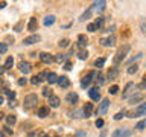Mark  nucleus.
<instances>
[{
	"label": "nucleus",
	"instance_id": "nucleus-1",
	"mask_svg": "<svg viewBox=\"0 0 146 137\" xmlns=\"http://www.w3.org/2000/svg\"><path fill=\"white\" fill-rule=\"evenodd\" d=\"M131 50V46L129 44H123L120 49L117 50V53L114 55V58H113V63H114V66H117V64H120L123 59L126 58V55H128V52Z\"/></svg>",
	"mask_w": 146,
	"mask_h": 137
},
{
	"label": "nucleus",
	"instance_id": "nucleus-2",
	"mask_svg": "<svg viewBox=\"0 0 146 137\" xmlns=\"http://www.w3.org/2000/svg\"><path fill=\"white\" fill-rule=\"evenodd\" d=\"M137 90H139V87H137L135 84H132V82H129V84H126L125 90H123V93H122V98H123V99H128L129 96H134Z\"/></svg>",
	"mask_w": 146,
	"mask_h": 137
},
{
	"label": "nucleus",
	"instance_id": "nucleus-3",
	"mask_svg": "<svg viewBox=\"0 0 146 137\" xmlns=\"http://www.w3.org/2000/svg\"><path fill=\"white\" fill-rule=\"evenodd\" d=\"M36 104H38V96L36 94H27L25 98V100H23L25 108H34Z\"/></svg>",
	"mask_w": 146,
	"mask_h": 137
},
{
	"label": "nucleus",
	"instance_id": "nucleus-4",
	"mask_svg": "<svg viewBox=\"0 0 146 137\" xmlns=\"http://www.w3.org/2000/svg\"><path fill=\"white\" fill-rule=\"evenodd\" d=\"M140 116H146V102L145 104H140L139 107L134 110V111L129 113V116H128V117L134 119V117H140Z\"/></svg>",
	"mask_w": 146,
	"mask_h": 137
},
{
	"label": "nucleus",
	"instance_id": "nucleus-5",
	"mask_svg": "<svg viewBox=\"0 0 146 137\" xmlns=\"http://www.w3.org/2000/svg\"><path fill=\"white\" fill-rule=\"evenodd\" d=\"M100 44L105 46V47H113V46L116 44V37L110 35V37H107V38H102L100 40Z\"/></svg>",
	"mask_w": 146,
	"mask_h": 137
},
{
	"label": "nucleus",
	"instance_id": "nucleus-6",
	"mask_svg": "<svg viewBox=\"0 0 146 137\" xmlns=\"http://www.w3.org/2000/svg\"><path fill=\"white\" fill-rule=\"evenodd\" d=\"M41 40V37L38 34H34V35H29V37H26L25 40H23V43L27 44V46H31V44H35V43H38V41Z\"/></svg>",
	"mask_w": 146,
	"mask_h": 137
},
{
	"label": "nucleus",
	"instance_id": "nucleus-7",
	"mask_svg": "<svg viewBox=\"0 0 146 137\" xmlns=\"http://www.w3.org/2000/svg\"><path fill=\"white\" fill-rule=\"evenodd\" d=\"M108 107H110V99H102V102H100V105H99V108H98V111L96 113H99V114H105L107 113V110H108Z\"/></svg>",
	"mask_w": 146,
	"mask_h": 137
},
{
	"label": "nucleus",
	"instance_id": "nucleus-8",
	"mask_svg": "<svg viewBox=\"0 0 146 137\" xmlns=\"http://www.w3.org/2000/svg\"><path fill=\"white\" fill-rule=\"evenodd\" d=\"M18 70H20L21 73H25V75H27V73L32 70V67H31V64H29V63L21 61L20 64H18Z\"/></svg>",
	"mask_w": 146,
	"mask_h": 137
},
{
	"label": "nucleus",
	"instance_id": "nucleus-9",
	"mask_svg": "<svg viewBox=\"0 0 146 137\" xmlns=\"http://www.w3.org/2000/svg\"><path fill=\"white\" fill-rule=\"evenodd\" d=\"M88 94H90V98H91V100H98L100 99V93H99V87H93V88H90V91H88Z\"/></svg>",
	"mask_w": 146,
	"mask_h": 137
},
{
	"label": "nucleus",
	"instance_id": "nucleus-10",
	"mask_svg": "<svg viewBox=\"0 0 146 137\" xmlns=\"http://www.w3.org/2000/svg\"><path fill=\"white\" fill-rule=\"evenodd\" d=\"M59 104H61V99H59L58 96H55V94L49 96V105H50L52 108H58Z\"/></svg>",
	"mask_w": 146,
	"mask_h": 137
},
{
	"label": "nucleus",
	"instance_id": "nucleus-11",
	"mask_svg": "<svg viewBox=\"0 0 146 137\" xmlns=\"http://www.w3.org/2000/svg\"><path fill=\"white\" fill-rule=\"evenodd\" d=\"M40 59H41L44 64H50L52 61H55L53 57H52L50 53H47V52H41V53H40Z\"/></svg>",
	"mask_w": 146,
	"mask_h": 137
},
{
	"label": "nucleus",
	"instance_id": "nucleus-12",
	"mask_svg": "<svg viewBox=\"0 0 146 137\" xmlns=\"http://www.w3.org/2000/svg\"><path fill=\"white\" fill-rule=\"evenodd\" d=\"M93 111H94V107H93V104H85L84 110H82V114H84L85 117H90L91 114H93Z\"/></svg>",
	"mask_w": 146,
	"mask_h": 137
},
{
	"label": "nucleus",
	"instance_id": "nucleus-13",
	"mask_svg": "<svg viewBox=\"0 0 146 137\" xmlns=\"http://www.w3.org/2000/svg\"><path fill=\"white\" fill-rule=\"evenodd\" d=\"M105 6H107V2L99 0V2H94V3H93V8H91V9H96L98 12H102L104 9H105Z\"/></svg>",
	"mask_w": 146,
	"mask_h": 137
},
{
	"label": "nucleus",
	"instance_id": "nucleus-14",
	"mask_svg": "<svg viewBox=\"0 0 146 137\" xmlns=\"http://www.w3.org/2000/svg\"><path fill=\"white\" fill-rule=\"evenodd\" d=\"M145 99V94L143 93H137V94H134V96H131L129 98V104H139V102H141V100Z\"/></svg>",
	"mask_w": 146,
	"mask_h": 137
},
{
	"label": "nucleus",
	"instance_id": "nucleus-15",
	"mask_svg": "<svg viewBox=\"0 0 146 137\" xmlns=\"http://www.w3.org/2000/svg\"><path fill=\"white\" fill-rule=\"evenodd\" d=\"M58 84L61 88H67V87L70 85V79H68L67 76H61V78H58Z\"/></svg>",
	"mask_w": 146,
	"mask_h": 137
},
{
	"label": "nucleus",
	"instance_id": "nucleus-16",
	"mask_svg": "<svg viewBox=\"0 0 146 137\" xmlns=\"http://www.w3.org/2000/svg\"><path fill=\"white\" fill-rule=\"evenodd\" d=\"M36 27H38V21H36L35 17H32L29 20V23H27V31L34 32V31H36Z\"/></svg>",
	"mask_w": 146,
	"mask_h": 137
},
{
	"label": "nucleus",
	"instance_id": "nucleus-17",
	"mask_svg": "<svg viewBox=\"0 0 146 137\" xmlns=\"http://www.w3.org/2000/svg\"><path fill=\"white\" fill-rule=\"evenodd\" d=\"M78 44H79V47H85V46L88 44V38H87L84 34L78 35Z\"/></svg>",
	"mask_w": 146,
	"mask_h": 137
},
{
	"label": "nucleus",
	"instance_id": "nucleus-18",
	"mask_svg": "<svg viewBox=\"0 0 146 137\" xmlns=\"http://www.w3.org/2000/svg\"><path fill=\"white\" fill-rule=\"evenodd\" d=\"M66 100H67L68 104H75L76 100H78V94H76V93H73V91H70V93H67Z\"/></svg>",
	"mask_w": 146,
	"mask_h": 137
},
{
	"label": "nucleus",
	"instance_id": "nucleus-19",
	"mask_svg": "<svg viewBox=\"0 0 146 137\" xmlns=\"http://www.w3.org/2000/svg\"><path fill=\"white\" fill-rule=\"evenodd\" d=\"M117 73H119L117 67H111V68L108 70V73H107V78H108V79H116Z\"/></svg>",
	"mask_w": 146,
	"mask_h": 137
},
{
	"label": "nucleus",
	"instance_id": "nucleus-20",
	"mask_svg": "<svg viewBox=\"0 0 146 137\" xmlns=\"http://www.w3.org/2000/svg\"><path fill=\"white\" fill-rule=\"evenodd\" d=\"M47 116H49V107H40V110H38V117L44 119V117H47Z\"/></svg>",
	"mask_w": 146,
	"mask_h": 137
},
{
	"label": "nucleus",
	"instance_id": "nucleus-21",
	"mask_svg": "<svg viewBox=\"0 0 146 137\" xmlns=\"http://www.w3.org/2000/svg\"><path fill=\"white\" fill-rule=\"evenodd\" d=\"M15 122H17V117L14 116V114H8V116H6V125L8 126L15 125Z\"/></svg>",
	"mask_w": 146,
	"mask_h": 137
},
{
	"label": "nucleus",
	"instance_id": "nucleus-22",
	"mask_svg": "<svg viewBox=\"0 0 146 137\" xmlns=\"http://www.w3.org/2000/svg\"><path fill=\"white\" fill-rule=\"evenodd\" d=\"M12 66H14V58L12 57H8L6 58V61H5V70H9V68H12Z\"/></svg>",
	"mask_w": 146,
	"mask_h": 137
},
{
	"label": "nucleus",
	"instance_id": "nucleus-23",
	"mask_svg": "<svg viewBox=\"0 0 146 137\" xmlns=\"http://www.w3.org/2000/svg\"><path fill=\"white\" fill-rule=\"evenodd\" d=\"M43 23H44V26H52L55 23V15H47L43 20Z\"/></svg>",
	"mask_w": 146,
	"mask_h": 137
},
{
	"label": "nucleus",
	"instance_id": "nucleus-24",
	"mask_svg": "<svg viewBox=\"0 0 146 137\" xmlns=\"http://www.w3.org/2000/svg\"><path fill=\"white\" fill-rule=\"evenodd\" d=\"M47 81H49V84H55V82H58L56 73H49V75H47Z\"/></svg>",
	"mask_w": 146,
	"mask_h": 137
},
{
	"label": "nucleus",
	"instance_id": "nucleus-25",
	"mask_svg": "<svg viewBox=\"0 0 146 137\" xmlns=\"http://www.w3.org/2000/svg\"><path fill=\"white\" fill-rule=\"evenodd\" d=\"M119 131V136L117 137H129L132 134L131 130H117Z\"/></svg>",
	"mask_w": 146,
	"mask_h": 137
},
{
	"label": "nucleus",
	"instance_id": "nucleus-26",
	"mask_svg": "<svg viewBox=\"0 0 146 137\" xmlns=\"http://www.w3.org/2000/svg\"><path fill=\"white\" fill-rule=\"evenodd\" d=\"M137 70H139V66H137V64H131V66L128 67V75H134Z\"/></svg>",
	"mask_w": 146,
	"mask_h": 137
},
{
	"label": "nucleus",
	"instance_id": "nucleus-27",
	"mask_svg": "<svg viewBox=\"0 0 146 137\" xmlns=\"http://www.w3.org/2000/svg\"><path fill=\"white\" fill-rule=\"evenodd\" d=\"M78 58H79V59H87V58H88V52L84 50V49L79 50V52H78Z\"/></svg>",
	"mask_w": 146,
	"mask_h": 137
},
{
	"label": "nucleus",
	"instance_id": "nucleus-28",
	"mask_svg": "<svg viewBox=\"0 0 146 137\" xmlns=\"http://www.w3.org/2000/svg\"><path fill=\"white\" fill-rule=\"evenodd\" d=\"M104 21H105V18H104V17H99L98 20L94 21V26H96V29H100V27H102V25H104Z\"/></svg>",
	"mask_w": 146,
	"mask_h": 137
},
{
	"label": "nucleus",
	"instance_id": "nucleus-29",
	"mask_svg": "<svg viewBox=\"0 0 146 137\" xmlns=\"http://www.w3.org/2000/svg\"><path fill=\"white\" fill-rule=\"evenodd\" d=\"M145 126H146V119H143V120H140L139 123H137V125H135V130L141 131V130H145Z\"/></svg>",
	"mask_w": 146,
	"mask_h": 137
},
{
	"label": "nucleus",
	"instance_id": "nucleus-30",
	"mask_svg": "<svg viewBox=\"0 0 146 137\" xmlns=\"http://www.w3.org/2000/svg\"><path fill=\"white\" fill-rule=\"evenodd\" d=\"M104 64H105V58H98L94 61V66L98 67V68H100V67H104Z\"/></svg>",
	"mask_w": 146,
	"mask_h": 137
},
{
	"label": "nucleus",
	"instance_id": "nucleus-31",
	"mask_svg": "<svg viewBox=\"0 0 146 137\" xmlns=\"http://www.w3.org/2000/svg\"><path fill=\"white\" fill-rule=\"evenodd\" d=\"M90 15H91V8H90V9H87V11H85L84 14H82L79 20H81V21H84V20H87V18H88Z\"/></svg>",
	"mask_w": 146,
	"mask_h": 137
},
{
	"label": "nucleus",
	"instance_id": "nucleus-32",
	"mask_svg": "<svg viewBox=\"0 0 146 137\" xmlns=\"http://www.w3.org/2000/svg\"><path fill=\"white\" fill-rule=\"evenodd\" d=\"M139 87V90H146V73L143 75V81L140 82V85H137Z\"/></svg>",
	"mask_w": 146,
	"mask_h": 137
},
{
	"label": "nucleus",
	"instance_id": "nucleus-33",
	"mask_svg": "<svg viewBox=\"0 0 146 137\" xmlns=\"http://www.w3.org/2000/svg\"><path fill=\"white\" fill-rule=\"evenodd\" d=\"M53 59H55V61H58V63H62L64 59H66V55H64V53H59V55H56Z\"/></svg>",
	"mask_w": 146,
	"mask_h": 137
},
{
	"label": "nucleus",
	"instance_id": "nucleus-34",
	"mask_svg": "<svg viewBox=\"0 0 146 137\" xmlns=\"http://www.w3.org/2000/svg\"><path fill=\"white\" fill-rule=\"evenodd\" d=\"M47 75H49V73H46V72H41L40 75H36V76H38V79H40V81H47Z\"/></svg>",
	"mask_w": 146,
	"mask_h": 137
},
{
	"label": "nucleus",
	"instance_id": "nucleus-35",
	"mask_svg": "<svg viewBox=\"0 0 146 137\" xmlns=\"http://www.w3.org/2000/svg\"><path fill=\"white\" fill-rule=\"evenodd\" d=\"M6 50H8V44L6 43H0V55L6 53Z\"/></svg>",
	"mask_w": 146,
	"mask_h": 137
},
{
	"label": "nucleus",
	"instance_id": "nucleus-36",
	"mask_svg": "<svg viewBox=\"0 0 146 137\" xmlns=\"http://www.w3.org/2000/svg\"><path fill=\"white\" fill-rule=\"evenodd\" d=\"M140 29H141V32H145V34H146V20H145V18H141V20H140Z\"/></svg>",
	"mask_w": 146,
	"mask_h": 137
},
{
	"label": "nucleus",
	"instance_id": "nucleus-37",
	"mask_svg": "<svg viewBox=\"0 0 146 137\" xmlns=\"http://www.w3.org/2000/svg\"><path fill=\"white\" fill-rule=\"evenodd\" d=\"M5 93H6V96H8V98L9 99H14V98H15V91H9V90H5Z\"/></svg>",
	"mask_w": 146,
	"mask_h": 137
},
{
	"label": "nucleus",
	"instance_id": "nucleus-38",
	"mask_svg": "<svg viewBox=\"0 0 146 137\" xmlns=\"http://www.w3.org/2000/svg\"><path fill=\"white\" fill-rule=\"evenodd\" d=\"M117 91H119V85H111L110 87V93L111 94H116Z\"/></svg>",
	"mask_w": 146,
	"mask_h": 137
},
{
	"label": "nucleus",
	"instance_id": "nucleus-39",
	"mask_svg": "<svg viewBox=\"0 0 146 137\" xmlns=\"http://www.w3.org/2000/svg\"><path fill=\"white\" fill-rule=\"evenodd\" d=\"M125 114H126V111H125V110H123V111H120V113H117L116 116H114V119H116V120H120V119H122L123 116H125Z\"/></svg>",
	"mask_w": 146,
	"mask_h": 137
},
{
	"label": "nucleus",
	"instance_id": "nucleus-40",
	"mask_svg": "<svg viewBox=\"0 0 146 137\" xmlns=\"http://www.w3.org/2000/svg\"><path fill=\"white\" fill-rule=\"evenodd\" d=\"M68 43H70V41H68L67 38H64V40H61V41H59V46H61V47H67V46H68Z\"/></svg>",
	"mask_w": 146,
	"mask_h": 137
},
{
	"label": "nucleus",
	"instance_id": "nucleus-41",
	"mask_svg": "<svg viewBox=\"0 0 146 137\" xmlns=\"http://www.w3.org/2000/svg\"><path fill=\"white\" fill-rule=\"evenodd\" d=\"M31 84H34V85H36V84H40V79H38V76H32L31 78Z\"/></svg>",
	"mask_w": 146,
	"mask_h": 137
},
{
	"label": "nucleus",
	"instance_id": "nucleus-42",
	"mask_svg": "<svg viewBox=\"0 0 146 137\" xmlns=\"http://www.w3.org/2000/svg\"><path fill=\"white\" fill-rule=\"evenodd\" d=\"M87 31H90V32H96V31H98V29H96L94 23H90V25L87 26Z\"/></svg>",
	"mask_w": 146,
	"mask_h": 137
},
{
	"label": "nucleus",
	"instance_id": "nucleus-43",
	"mask_svg": "<svg viewBox=\"0 0 146 137\" xmlns=\"http://www.w3.org/2000/svg\"><path fill=\"white\" fill-rule=\"evenodd\" d=\"M50 91H52V90H49L47 87H46V88H43V96H46V98H49V96H52V94H50Z\"/></svg>",
	"mask_w": 146,
	"mask_h": 137
},
{
	"label": "nucleus",
	"instance_id": "nucleus-44",
	"mask_svg": "<svg viewBox=\"0 0 146 137\" xmlns=\"http://www.w3.org/2000/svg\"><path fill=\"white\" fill-rule=\"evenodd\" d=\"M27 84V79H26V78H20V79H18V85H26Z\"/></svg>",
	"mask_w": 146,
	"mask_h": 137
},
{
	"label": "nucleus",
	"instance_id": "nucleus-45",
	"mask_svg": "<svg viewBox=\"0 0 146 137\" xmlns=\"http://www.w3.org/2000/svg\"><path fill=\"white\" fill-rule=\"evenodd\" d=\"M96 126H98V128L104 126V120H102V119H98V120H96Z\"/></svg>",
	"mask_w": 146,
	"mask_h": 137
},
{
	"label": "nucleus",
	"instance_id": "nucleus-46",
	"mask_svg": "<svg viewBox=\"0 0 146 137\" xmlns=\"http://www.w3.org/2000/svg\"><path fill=\"white\" fill-rule=\"evenodd\" d=\"M21 27H23V23L20 21L18 25H15V27H14V31H17V32H20L21 31Z\"/></svg>",
	"mask_w": 146,
	"mask_h": 137
},
{
	"label": "nucleus",
	"instance_id": "nucleus-47",
	"mask_svg": "<svg viewBox=\"0 0 146 137\" xmlns=\"http://www.w3.org/2000/svg\"><path fill=\"white\" fill-rule=\"evenodd\" d=\"M64 68H66V70H72V63H70V61H67V63H66V66H64Z\"/></svg>",
	"mask_w": 146,
	"mask_h": 137
},
{
	"label": "nucleus",
	"instance_id": "nucleus-48",
	"mask_svg": "<svg viewBox=\"0 0 146 137\" xmlns=\"http://www.w3.org/2000/svg\"><path fill=\"white\" fill-rule=\"evenodd\" d=\"M75 136H76V137H85V132H84V131H78Z\"/></svg>",
	"mask_w": 146,
	"mask_h": 137
},
{
	"label": "nucleus",
	"instance_id": "nucleus-49",
	"mask_svg": "<svg viewBox=\"0 0 146 137\" xmlns=\"http://www.w3.org/2000/svg\"><path fill=\"white\" fill-rule=\"evenodd\" d=\"M104 81H105V79H104V76H100V75H99V81H98V84H99V85H102V84H104Z\"/></svg>",
	"mask_w": 146,
	"mask_h": 137
},
{
	"label": "nucleus",
	"instance_id": "nucleus-50",
	"mask_svg": "<svg viewBox=\"0 0 146 137\" xmlns=\"http://www.w3.org/2000/svg\"><path fill=\"white\" fill-rule=\"evenodd\" d=\"M5 132H6V134H8V136H11V134H12V131H11V130H9V128H5Z\"/></svg>",
	"mask_w": 146,
	"mask_h": 137
},
{
	"label": "nucleus",
	"instance_id": "nucleus-51",
	"mask_svg": "<svg viewBox=\"0 0 146 137\" xmlns=\"http://www.w3.org/2000/svg\"><path fill=\"white\" fill-rule=\"evenodd\" d=\"M15 104H17V102H15L14 99H12V100H9V105H11V107H15Z\"/></svg>",
	"mask_w": 146,
	"mask_h": 137
},
{
	"label": "nucleus",
	"instance_id": "nucleus-52",
	"mask_svg": "<svg viewBox=\"0 0 146 137\" xmlns=\"http://www.w3.org/2000/svg\"><path fill=\"white\" fill-rule=\"evenodd\" d=\"M5 6H6V2H0V9L5 8Z\"/></svg>",
	"mask_w": 146,
	"mask_h": 137
},
{
	"label": "nucleus",
	"instance_id": "nucleus-53",
	"mask_svg": "<svg viewBox=\"0 0 146 137\" xmlns=\"http://www.w3.org/2000/svg\"><path fill=\"white\" fill-rule=\"evenodd\" d=\"M3 73H5V67H2V66H0V76H2Z\"/></svg>",
	"mask_w": 146,
	"mask_h": 137
},
{
	"label": "nucleus",
	"instance_id": "nucleus-54",
	"mask_svg": "<svg viewBox=\"0 0 146 137\" xmlns=\"http://www.w3.org/2000/svg\"><path fill=\"white\" fill-rule=\"evenodd\" d=\"M3 100H5V99H3V96H2V94H0V105H2V104H3Z\"/></svg>",
	"mask_w": 146,
	"mask_h": 137
},
{
	"label": "nucleus",
	"instance_id": "nucleus-55",
	"mask_svg": "<svg viewBox=\"0 0 146 137\" xmlns=\"http://www.w3.org/2000/svg\"><path fill=\"white\" fill-rule=\"evenodd\" d=\"M0 137H5V136H3V134H2V132H0Z\"/></svg>",
	"mask_w": 146,
	"mask_h": 137
},
{
	"label": "nucleus",
	"instance_id": "nucleus-56",
	"mask_svg": "<svg viewBox=\"0 0 146 137\" xmlns=\"http://www.w3.org/2000/svg\"><path fill=\"white\" fill-rule=\"evenodd\" d=\"M43 137H49V136H43Z\"/></svg>",
	"mask_w": 146,
	"mask_h": 137
}]
</instances>
